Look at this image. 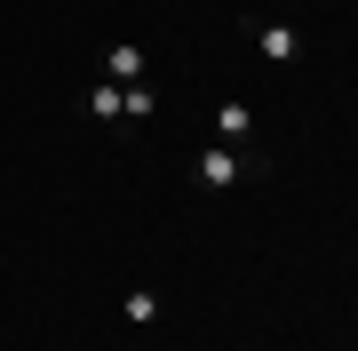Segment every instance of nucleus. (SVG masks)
Instances as JSON below:
<instances>
[{
	"label": "nucleus",
	"instance_id": "nucleus-7",
	"mask_svg": "<svg viewBox=\"0 0 358 351\" xmlns=\"http://www.w3.org/2000/svg\"><path fill=\"white\" fill-rule=\"evenodd\" d=\"M88 112H96V120H120V88H112V80H96V96H88Z\"/></svg>",
	"mask_w": 358,
	"mask_h": 351
},
{
	"label": "nucleus",
	"instance_id": "nucleus-4",
	"mask_svg": "<svg viewBox=\"0 0 358 351\" xmlns=\"http://www.w3.org/2000/svg\"><path fill=\"white\" fill-rule=\"evenodd\" d=\"M103 80H112V88H136L143 80V48H112L103 56Z\"/></svg>",
	"mask_w": 358,
	"mask_h": 351
},
{
	"label": "nucleus",
	"instance_id": "nucleus-5",
	"mask_svg": "<svg viewBox=\"0 0 358 351\" xmlns=\"http://www.w3.org/2000/svg\"><path fill=\"white\" fill-rule=\"evenodd\" d=\"M152 112H159V96L143 88V80H136V88H120V120H152Z\"/></svg>",
	"mask_w": 358,
	"mask_h": 351
},
{
	"label": "nucleus",
	"instance_id": "nucleus-2",
	"mask_svg": "<svg viewBox=\"0 0 358 351\" xmlns=\"http://www.w3.org/2000/svg\"><path fill=\"white\" fill-rule=\"evenodd\" d=\"M247 160H255V152H231V144H207V152H199V184H207V192H231V184L247 176Z\"/></svg>",
	"mask_w": 358,
	"mask_h": 351
},
{
	"label": "nucleus",
	"instance_id": "nucleus-6",
	"mask_svg": "<svg viewBox=\"0 0 358 351\" xmlns=\"http://www.w3.org/2000/svg\"><path fill=\"white\" fill-rule=\"evenodd\" d=\"M159 319V296L152 287H128V327H152Z\"/></svg>",
	"mask_w": 358,
	"mask_h": 351
},
{
	"label": "nucleus",
	"instance_id": "nucleus-3",
	"mask_svg": "<svg viewBox=\"0 0 358 351\" xmlns=\"http://www.w3.org/2000/svg\"><path fill=\"white\" fill-rule=\"evenodd\" d=\"M247 136H255V112H247V104H215V144L247 152Z\"/></svg>",
	"mask_w": 358,
	"mask_h": 351
},
{
	"label": "nucleus",
	"instance_id": "nucleus-1",
	"mask_svg": "<svg viewBox=\"0 0 358 351\" xmlns=\"http://www.w3.org/2000/svg\"><path fill=\"white\" fill-rule=\"evenodd\" d=\"M247 40H255V56H271V64H294L303 56V32L279 25V16H247Z\"/></svg>",
	"mask_w": 358,
	"mask_h": 351
}]
</instances>
